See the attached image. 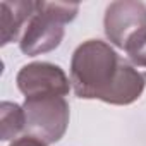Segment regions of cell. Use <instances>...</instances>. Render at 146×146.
<instances>
[{"label":"cell","mask_w":146,"mask_h":146,"mask_svg":"<svg viewBox=\"0 0 146 146\" xmlns=\"http://www.w3.org/2000/svg\"><path fill=\"white\" fill-rule=\"evenodd\" d=\"M70 83L78 98L131 105L146 88V72L124 60L107 41L88 40L72 53Z\"/></svg>","instance_id":"1"},{"label":"cell","mask_w":146,"mask_h":146,"mask_svg":"<svg viewBox=\"0 0 146 146\" xmlns=\"http://www.w3.org/2000/svg\"><path fill=\"white\" fill-rule=\"evenodd\" d=\"M79 12L78 4L64 2H38L36 12L19 40V48L24 55L35 57L55 50L65 33V24L74 21Z\"/></svg>","instance_id":"2"},{"label":"cell","mask_w":146,"mask_h":146,"mask_svg":"<svg viewBox=\"0 0 146 146\" xmlns=\"http://www.w3.org/2000/svg\"><path fill=\"white\" fill-rule=\"evenodd\" d=\"M26 127L24 136L35 137L41 143L53 144L64 137L69 125V103L64 96L24 98Z\"/></svg>","instance_id":"3"},{"label":"cell","mask_w":146,"mask_h":146,"mask_svg":"<svg viewBox=\"0 0 146 146\" xmlns=\"http://www.w3.org/2000/svg\"><path fill=\"white\" fill-rule=\"evenodd\" d=\"M19 91L24 98L64 96L70 91V83L65 72L52 62H31L24 65L16 78Z\"/></svg>","instance_id":"4"},{"label":"cell","mask_w":146,"mask_h":146,"mask_svg":"<svg viewBox=\"0 0 146 146\" xmlns=\"http://www.w3.org/2000/svg\"><path fill=\"white\" fill-rule=\"evenodd\" d=\"M105 36L119 48H125L127 43L146 29V5L134 0L112 2L103 17Z\"/></svg>","instance_id":"5"},{"label":"cell","mask_w":146,"mask_h":146,"mask_svg":"<svg viewBox=\"0 0 146 146\" xmlns=\"http://www.w3.org/2000/svg\"><path fill=\"white\" fill-rule=\"evenodd\" d=\"M38 2L19 0V2H2L0 4V43L2 46L23 38L26 26L35 16Z\"/></svg>","instance_id":"6"},{"label":"cell","mask_w":146,"mask_h":146,"mask_svg":"<svg viewBox=\"0 0 146 146\" xmlns=\"http://www.w3.org/2000/svg\"><path fill=\"white\" fill-rule=\"evenodd\" d=\"M26 117L24 108L12 102H2L0 105V137L2 141H16L24 132Z\"/></svg>","instance_id":"7"},{"label":"cell","mask_w":146,"mask_h":146,"mask_svg":"<svg viewBox=\"0 0 146 146\" xmlns=\"http://www.w3.org/2000/svg\"><path fill=\"white\" fill-rule=\"evenodd\" d=\"M9 146H46V144L41 143V141H38V139H35V137L21 136V137H17L16 141H12Z\"/></svg>","instance_id":"8"}]
</instances>
